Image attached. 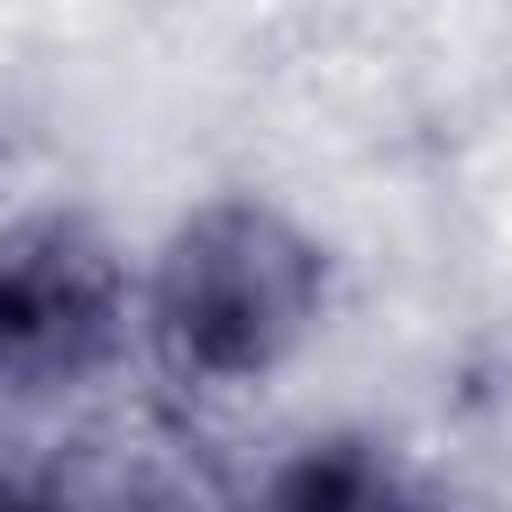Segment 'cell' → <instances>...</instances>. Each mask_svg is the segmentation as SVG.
Listing matches in <instances>:
<instances>
[{"label": "cell", "mask_w": 512, "mask_h": 512, "mask_svg": "<svg viewBox=\"0 0 512 512\" xmlns=\"http://www.w3.org/2000/svg\"><path fill=\"white\" fill-rule=\"evenodd\" d=\"M320 304H328L320 240L272 200L224 192L200 200L160 240L144 280V336L176 384L240 392L264 384L320 328Z\"/></svg>", "instance_id": "6da1fadb"}, {"label": "cell", "mask_w": 512, "mask_h": 512, "mask_svg": "<svg viewBox=\"0 0 512 512\" xmlns=\"http://www.w3.org/2000/svg\"><path fill=\"white\" fill-rule=\"evenodd\" d=\"M128 336V272L88 216L0 224V392H72Z\"/></svg>", "instance_id": "7a4b0ae2"}, {"label": "cell", "mask_w": 512, "mask_h": 512, "mask_svg": "<svg viewBox=\"0 0 512 512\" xmlns=\"http://www.w3.org/2000/svg\"><path fill=\"white\" fill-rule=\"evenodd\" d=\"M264 512H400V496H392V480H384V464H376L368 448L328 440V448L296 456V464L272 480Z\"/></svg>", "instance_id": "3957f363"}]
</instances>
